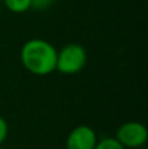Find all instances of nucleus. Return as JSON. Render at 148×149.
Returning <instances> with one entry per match:
<instances>
[{"instance_id":"4","label":"nucleus","mask_w":148,"mask_h":149,"mask_svg":"<svg viewBox=\"0 0 148 149\" xmlns=\"http://www.w3.org/2000/svg\"><path fill=\"white\" fill-rule=\"evenodd\" d=\"M96 132L87 125H79L68 133L65 149H93L96 146Z\"/></svg>"},{"instance_id":"10","label":"nucleus","mask_w":148,"mask_h":149,"mask_svg":"<svg viewBox=\"0 0 148 149\" xmlns=\"http://www.w3.org/2000/svg\"><path fill=\"white\" fill-rule=\"evenodd\" d=\"M0 149H3V148H1V146H0Z\"/></svg>"},{"instance_id":"8","label":"nucleus","mask_w":148,"mask_h":149,"mask_svg":"<svg viewBox=\"0 0 148 149\" xmlns=\"http://www.w3.org/2000/svg\"><path fill=\"white\" fill-rule=\"evenodd\" d=\"M7 135H9V125L7 122L0 116V146L4 143V141L7 139Z\"/></svg>"},{"instance_id":"9","label":"nucleus","mask_w":148,"mask_h":149,"mask_svg":"<svg viewBox=\"0 0 148 149\" xmlns=\"http://www.w3.org/2000/svg\"><path fill=\"white\" fill-rule=\"evenodd\" d=\"M137 149H145V148H137Z\"/></svg>"},{"instance_id":"1","label":"nucleus","mask_w":148,"mask_h":149,"mask_svg":"<svg viewBox=\"0 0 148 149\" xmlns=\"http://www.w3.org/2000/svg\"><path fill=\"white\" fill-rule=\"evenodd\" d=\"M20 61L26 71L34 75H48L55 71L57 49L45 39H29L20 49Z\"/></svg>"},{"instance_id":"3","label":"nucleus","mask_w":148,"mask_h":149,"mask_svg":"<svg viewBox=\"0 0 148 149\" xmlns=\"http://www.w3.org/2000/svg\"><path fill=\"white\" fill-rule=\"evenodd\" d=\"M116 141L125 149L144 148L148 139V130L141 122H126L116 130Z\"/></svg>"},{"instance_id":"7","label":"nucleus","mask_w":148,"mask_h":149,"mask_svg":"<svg viewBox=\"0 0 148 149\" xmlns=\"http://www.w3.org/2000/svg\"><path fill=\"white\" fill-rule=\"evenodd\" d=\"M54 3V0H31V9L35 10H45Z\"/></svg>"},{"instance_id":"5","label":"nucleus","mask_w":148,"mask_h":149,"mask_svg":"<svg viewBox=\"0 0 148 149\" xmlns=\"http://www.w3.org/2000/svg\"><path fill=\"white\" fill-rule=\"evenodd\" d=\"M3 3L12 13H25L31 9V0H3Z\"/></svg>"},{"instance_id":"6","label":"nucleus","mask_w":148,"mask_h":149,"mask_svg":"<svg viewBox=\"0 0 148 149\" xmlns=\"http://www.w3.org/2000/svg\"><path fill=\"white\" fill-rule=\"evenodd\" d=\"M93 149H125V148L116 141V138L106 136V138H102L100 141H97L96 146Z\"/></svg>"},{"instance_id":"2","label":"nucleus","mask_w":148,"mask_h":149,"mask_svg":"<svg viewBox=\"0 0 148 149\" xmlns=\"http://www.w3.org/2000/svg\"><path fill=\"white\" fill-rule=\"evenodd\" d=\"M87 62V52L79 44H67L57 51L55 70L65 75L80 72Z\"/></svg>"}]
</instances>
